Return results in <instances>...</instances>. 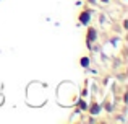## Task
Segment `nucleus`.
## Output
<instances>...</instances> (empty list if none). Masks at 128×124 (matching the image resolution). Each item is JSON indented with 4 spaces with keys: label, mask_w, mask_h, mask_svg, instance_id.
<instances>
[{
    "label": "nucleus",
    "mask_w": 128,
    "mask_h": 124,
    "mask_svg": "<svg viewBox=\"0 0 128 124\" xmlns=\"http://www.w3.org/2000/svg\"><path fill=\"white\" fill-rule=\"evenodd\" d=\"M97 39H99V31H97V28L92 26V25H88L86 26V48L89 49V51H92V44L97 43Z\"/></svg>",
    "instance_id": "nucleus-1"
},
{
    "label": "nucleus",
    "mask_w": 128,
    "mask_h": 124,
    "mask_svg": "<svg viewBox=\"0 0 128 124\" xmlns=\"http://www.w3.org/2000/svg\"><path fill=\"white\" fill-rule=\"evenodd\" d=\"M91 21H92V8L89 5H86L78 13V23L81 26H88V25H91Z\"/></svg>",
    "instance_id": "nucleus-2"
},
{
    "label": "nucleus",
    "mask_w": 128,
    "mask_h": 124,
    "mask_svg": "<svg viewBox=\"0 0 128 124\" xmlns=\"http://www.w3.org/2000/svg\"><path fill=\"white\" fill-rule=\"evenodd\" d=\"M89 113V116H94V118H97V116L102 113V106H100V103L97 101V100H91V103H88V111Z\"/></svg>",
    "instance_id": "nucleus-3"
},
{
    "label": "nucleus",
    "mask_w": 128,
    "mask_h": 124,
    "mask_svg": "<svg viewBox=\"0 0 128 124\" xmlns=\"http://www.w3.org/2000/svg\"><path fill=\"white\" fill-rule=\"evenodd\" d=\"M100 106H102V109H106L107 113H112L114 111V103H112V96L107 95L106 98H104V101L100 103Z\"/></svg>",
    "instance_id": "nucleus-4"
},
{
    "label": "nucleus",
    "mask_w": 128,
    "mask_h": 124,
    "mask_svg": "<svg viewBox=\"0 0 128 124\" xmlns=\"http://www.w3.org/2000/svg\"><path fill=\"white\" fill-rule=\"evenodd\" d=\"M76 109H80V113H86L88 111V101L86 98H83V96H80V98H76Z\"/></svg>",
    "instance_id": "nucleus-5"
},
{
    "label": "nucleus",
    "mask_w": 128,
    "mask_h": 124,
    "mask_svg": "<svg viewBox=\"0 0 128 124\" xmlns=\"http://www.w3.org/2000/svg\"><path fill=\"white\" fill-rule=\"evenodd\" d=\"M80 65H81L83 69H89L91 57H89V56H83V57H80Z\"/></svg>",
    "instance_id": "nucleus-6"
},
{
    "label": "nucleus",
    "mask_w": 128,
    "mask_h": 124,
    "mask_svg": "<svg viewBox=\"0 0 128 124\" xmlns=\"http://www.w3.org/2000/svg\"><path fill=\"white\" fill-rule=\"evenodd\" d=\"M110 2H112V0H97V3H99V5H102V7L110 5Z\"/></svg>",
    "instance_id": "nucleus-7"
},
{
    "label": "nucleus",
    "mask_w": 128,
    "mask_h": 124,
    "mask_svg": "<svg viewBox=\"0 0 128 124\" xmlns=\"http://www.w3.org/2000/svg\"><path fill=\"white\" fill-rule=\"evenodd\" d=\"M86 3L89 7H96V5H99V3H97V0H86Z\"/></svg>",
    "instance_id": "nucleus-8"
},
{
    "label": "nucleus",
    "mask_w": 128,
    "mask_h": 124,
    "mask_svg": "<svg viewBox=\"0 0 128 124\" xmlns=\"http://www.w3.org/2000/svg\"><path fill=\"white\" fill-rule=\"evenodd\" d=\"M122 29H123V31H126V29H128V20L126 18L122 21Z\"/></svg>",
    "instance_id": "nucleus-9"
},
{
    "label": "nucleus",
    "mask_w": 128,
    "mask_h": 124,
    "mask_svg": "<svg viewBox=\"0 0 128 124\" xmlns=\"http://www.w3.org/2000/svg\"><path fill=\"white\" fill-rule=\"evenodd\" d=\"M126 101H128V93L125 92V93H123V100H122V103H123V105H126Z\"/></svg>",
    "instance_id": "nucleus-10"
},
{
    "label": "nucleus",
    "mask_w": 128,
    "mask_h": 124,
    "mask_svg": "<svg viewBox=\"0 0 128 124\" xmlns=\"http://www.w3.org/2000/svg\"><path fill=\"white\" fill-rule=\"evenodd\" d=\"M3 101H5V98H3V95H0V106L3 105Z\"/></svg>",
    "instance_id": "nucleus-11"
},
{
    "label": "nucleus",
    "mask_w": 128,
    "mask_h": 124,
    "mask_svg": "<svg viewBox=\"0 0 128 124\" xmlns=\"http://www.w3.org/2000/svg\"><path fill=\"white\" fill-rule=\"evenodd\" d=\"M118 80H122V82H123V80H125V75H123V73H120V75H118Z\"/></svg>",
    "instance_id": "nucleus-12"
},
{
    "label": "nucleus",
    "mask_w": 128,
    "mask_h": 124,
    "mask_svg": "<svg viewBox=\"0 0 128 124\" xmlns=\"http://www.w3.org/2000/svg\"><path fill=\"white\" fill-rule=\"evenodd\" d=\"M122 2H126V0H122Z\"/></svg>",
    "instance_id": "nucleus-13"
}]
</instances>
